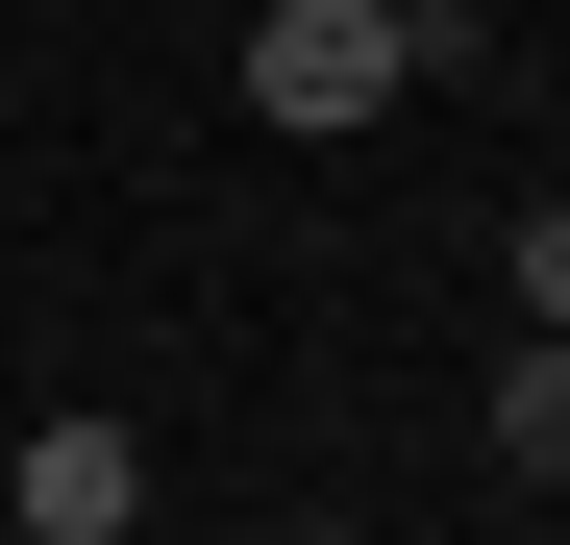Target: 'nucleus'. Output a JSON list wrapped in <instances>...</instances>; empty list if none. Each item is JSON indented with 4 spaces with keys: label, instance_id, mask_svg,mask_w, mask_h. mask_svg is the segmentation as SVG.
Masks as SVG:
<instances>
[{
    "label": "nucleus",
    "instance_id": "f257e3e1",
    "mask_svg": "<svg viewBox=\"0 0 570 545\" xmlns=\"http://www.w3.org/2000/svg\"><path fill=\"white\" fill-rule=\"evenodd\" d=\"M248 100L298 125V149H347V125H397V100H422V50L372 26V0H248Z\"/></svg>",
    "mask_w": 570,
    "mask_h": 545
},
{
    "label": "nucleus",
    "instance_id": "f03ea898",
    "mask_svg": "<svg viewBox=\"0 0 570 545\" xmlns=\"http://www.w3.org/2000/svg\"><path fill=\"white\" fill-rule=\"evenodd\" d=\"M0 521H26V545H125V521H149V446H125L100 397H75V422H26V472H0Z\"/></svg>",
    "mask_w": 570,
    "mask_h": 545
},
{
    "label": "nucleus",
    "instance_id": "7ed1b4c3",
    "mask_svg": "<svg viewBox=\"0 0 570 545\" xmlns=\"http://www.w3.org/2000/svg\"><path fill=\"white\" fill-rule=\"evenodd\" d=\"M471 422H497V472H570V323H521L497 373H471Z\"/></svg>",
    "mask_w": 570,
    "mask_h": 545
},
{
    "label": "nucleus",
    "instance_id": "20e7f679",
    "mask_svg": "<svg viewBox=\"0 0 570 545\" xmlns=\"http://www.w3.org/2000/svg\"><path fill=\"white\" fill-rule=\"evenodd\" d=\"M521 323H570V199H521Z\"/></svg>",
    "mask_w": 570,
    "mask_h": 545
},
{
    "label": "nucleus",
    "instance_id": "39448f33",
    "mask_svg": "<svg viewBox=\"0 0 570 545\" xmlns=\"http://www.w3.org/2000/svg\"><path fill=\"white\" fill-rule=\"evenodd\" d=\"M372 26H397V50H422V75H446V50H471V0H372Z\"/></svg>",
    "mask_w": 570,
    "mask_h": 545
},
{
    "label": "nucleus",
    "instance_id": "423d86ee",
    "mask_svg": "<svg viewBox=\"0 0 570 545\" xmlns=\"http://www.w3.org/2000/svg\"><path fill=\"white\" fill-rule=\"evenodd\" d=\"M298 545H372V521H298Z\"/></svg>",
    "mask_w": 570,
    "mask_h": 545
}]
</instances>
